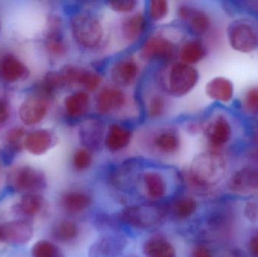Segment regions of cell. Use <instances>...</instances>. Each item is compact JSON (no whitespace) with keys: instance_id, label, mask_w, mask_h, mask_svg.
Returning <instances> with one entry per match:
<instances>
[{"instance_id":"cell-38","label":"cell","mask_w":258,"mask_h":257,"mask_svg":"<svg viewBox=\"0 0 258 257\" xmlns=\"http://www.w3.org/2000/svg\"><path fill=\"white\" fill-rule=\"evenodd\" d=\"M166 101L162 95L156 94L150 98L148 103V114L152 119H159L165 114Z\"/></svg>"},{"instance_id":"cell-32","label":"cell","mask_w":258,"mask_h":257,"mask_svg":"<svg viewBox=\"0 0 258 257\" xmlns=\"http://www.w3.org/2000/svg\"><path fill=\"white\" fill-rule=\"evenodd\" d=\"M93 224L98 231L102 232L121 230V224L117 215L113 216L107 213H98L94 217Z\"/></svg>"},{"instance_id":"cell-4","label":"cell","mask_w":258,"mask_h":257,"mask_svg":"<svg viewBox=\"0 0 258 257\" xmlns=\"http://www.w3.org/2000/svg\"><path fill=\"white\" fill-rule=\"evenodd\" d=\"M226 39L236 52L250 54L258 51V20L251 16L231 20L226 27Z\"/></svg>"},{"instance_id":"cell-18","label":"cell","mask_w":258,"mask_h":257,"mask_svg":"<svg viewBox=\"0 0 258 257\" xmlns=\"http://www.w3.org/2000/svg\"><path fill=\"white\" fill-rule=\"evenodd\" d=\"M205 92L206 96L215 102L229 104L234 98V83L228 77L218 75L206 83Z\"/></svg>"},{"instance_id":"cell-14","label":"cell","mask_w":258,"mask_h":257,"mask_svg":"<svg viewBox=\"0 0 258 257\" xmlns=\"http://www.w3.org/2000/svg\"><path fill=\"white\" fill-rule=\"evenodd\" d=\"M33 236V225L25 219L0 223V242L24 244Z\"/></svg>"},{"instance_id":"cell-36","label":"cell","mask_w":258,"mask_h":257,"mask_svg":"<svg viewBox=\"0 0 258 257\" xmlns=\"http://www.w3.org/2000/svg\"><path fill=\"white\" fill-rule=\"evenodd\" d=\"M103 78L100 74L83 68L80 77H79L78 82L77 84L81 86L84 89L86 92H94L97 90L102 83Z\"/></svg>"},{"instance_id":"cell-3","label":"cell","mask_w":258,"mask_h":257,"mask_svg":"<svg viewBox=\"0 0 258 257\" xmlns=\"http://www.w3.org/2000/svg\"><path fill=\"white\" fill-rule=\"evenodd\" d=\"M71 30L77 45L88 51L98 49L105 38V31L101 20L88 11H82L73 15Z\"/></svg>"},{"instance_id":"cell-29","label":"cell","mask_w":258,"mask_h":257,"mask_svg":"<svg viewBox=\"0 0 258 257\" xmlns=\"http://www.w3.org/2000/svg\"><path fill=\"white\" fill-rule=\"evenodd\" d=\"M63 106L69 117L79 119L87 113L90 107V97L86 91H77L65 98Z\"/></svg>"},{"instance_id":"cell-33","label":"cell","mask_w":258,"mask_h":257,"mask_svg":"<svg viewBox=\"0 0 258 257\" xmlns=\"http://www.w3.org/2000/svg\"><path fill=\"white\" fill-rule=\"evenodd\" d=\"M242 110L251 117H258V84L248 88L241 99Z\"/></svg>"},{"instance_id":"cell-25","label":"cell","mask_w":258,"mask_h":257,"mask_svg":"<svg viewBox=\"0 0 258 257\" xmlns=\"http://www.w3.org/2000/svg\"><path fill=\"white\" fill-rule=\"evenodd\" d=\"M208 55V48L200 39H188L180 45L178 56L181 63L194 66L203 61Z\"/></svg>"},{"instance_id":"cell-2","label":"cell","mask_w":258,"mask_h":257,"mask_svg":"<svg viewBox=\"0 0 258 257\" xmlns=\"http://www.w3.org/2000/svg\"><path fill=\"white\" fill-rule=\"evenodd\" d=\"M117 217L122 226L137 230L155 229L162 226L168 218L166 201L126 205Z\"/></svg>"},{"instance_id":"cell-15","label":"cell","mask_w":258,"mask_h":257,"mask_svg":"<svg viewBox=\"0 0 258 257\" xmlns=\"http://www.w3.org/2000/svg\"><path fill=\"white\" fill-rule=\"evenodd\" d=\"M93 196L89 192L82 189L67 190L60 198L62 209L71 215H80L92 208Z\"/></svg>"},{"instance_id":"cell-23","label":"cell","mask_w":258,"mask_h":257,"mask_svg":"<svg viewBox=\"0 0 258 257\" xmlns=\"http://www.w3.org/2000/svg\"><path fill=\"white\" fill-rule=\"evenodd\" d=\"M45 45L48 53L54 57H62L68 52V44L62 32L61 21L57 17L54 16L50 19Z\"/></svg>"},{"instance_id":"cell-34","label":"cell","mask_w":258,"mask_h":257,"mask_svg":"<svg viewBox=\"0 0 258 257\" xmlns=\"http://www.w3.org/2000/svg\"><path fill=\"white\" fill-rule=\"evenodd\" d=\"M33 257H64L61 249L48 240H41L32 247Z\"/></svg>"},{"instance_id":"cell-10","label":"cell","mask_w":258,"mask_h":257,"mask_svg":"<svg viewBox=\"0 0 258 257\" xmlns=\"http://www.w3.org/2000/svg\"><path fill=\"white\" fill-rule=\"evenodd\" d=\"M137 184H139L147 202H164L169 193L166 177L157 170L150 169L140 172Z\"/></svg>"},{"instance_id":"cell-26","label":"cell","mask_w":258,"mask_h":257,"mask_svg":"<svg viewBox=\"0 0 258 257\" xmlns=\"http://www.w3.org/2000/svg\"><path fill=\"white\" fill-rule=\"evenodd\" d=\"M80 227L71 219L57 220L51 228V236L57 242L63 244H74L80 236Z\"/></svg>"},{"instance_id":"cell-20","label":"cell","mask_w":258,"mask_h":257,"mask_svg":"<svg viewBox=\"0 0 258 257\" xmlns=\"http://www.w3.org/2000/svg\"><path fill=\"white\" fill-rule=\"evenodd\" d=\"M142 253L144 257H177L174 244L161 233L153 234L144 241Z\"/></svg>"},{"instance_id":"cell-7","label":"cell","mask_w":258,"mask_h":257,"mask_svg":"<svg viewBox=\"0 0 258 257\" xmlns=\"http://www.w3.org/2000/svg\"><path fill=\"white\" fill-rule=\"evenodd\" d=\"M11 188L18 193H38L45 190L47 181L43 172L30 166H22L14 169L8 178Z\"/></svg>"},{"instance_id":"cell-6","label":"cell","mask_w":258,"mask_h":257,"mask_svg":"<svg viewBox=\"0 0 258 257\" xmlns=\"http://www.w3.org/2000/svg\"><path fill=\"white\" fill-rule=\"evenodd\" d=\"M200 79V72L195 66L176 62L167 75V92L175 98H183L197 87Z\"/></svg>"},{"instance_id":"cell-24","label":"cell","mask_w":258,"mask_h":257,"mask_svg":"<svg viewBox=\"0 0 258 257\" xmlns=\"http://www.w3.org/2000/svg\"><path fill=\"white\" fill-rule=\"evenodd\" d=\"M48 110V104L44 98L32 97L20 107L19 116L25 125H32L40 122Z\"/></svg>"},{"instance_id":"cell-11","label":"cell","mask_w":258,"mask_h":257,"mask_svg":"<svg viewBox=\"0 0 258 257\" xmlns=\"http://www.w3.org/2000/svg\"><path fill=\"white\" fill-rule=\"evenodd\" d=\"M177 16L188 30L196 36H204L213 25L210 14L198 6L183 4L177 9Z\"/></svg>"},{"instance_id":"cell-17","label":"cell","mask_w":258,"mask_h":257,"mask_svg":"<svg viewBox=\"0 0 258 257\" xmlns=\"http://www.w3.org/2000/svg\"><path fill=\"white\" fill-rule=\"evenodd\" d=\"M106 131L101 121L89 119L80 125L79 137L83 147L91 152L98 150L104 145Z\"/></svg>"},{"instance_id":"cell-40","label":"cell","mask_w":258,"mask_h":257,"mask_svg":"<svg viewBox=\"0 0 258 257\" xmlns=\"http://www.w3.org/2000/svg\"><path fill=\"white\" fill-rule=\"evenodd\" d=\"M65 87L59 72H50L45 75L43 82V89L45 93L52 95L54 92Z\"/></svg>"},{"instance_id":"cell-19","label":"cell","mask_w":258,"mask_h":257,"mask_svg":"<svg viewBox=\"0 0 258 257\" xmlns=\"http://www.w3.org/2000/svg\"><path fill=\"white\" fill-rule=\"evenodd\" d=\"M152 144L155 150L164 155H175L181 148V137L175 128H164L154 134Z\"/></svg>"},{"instance_id":"cell-46","label":"cell","mask_w":258,"mask_h":257,"mask_svg":"<svg viewBox=\"0 0 258 257\" xmlns=\"http://www.w3.org/2000/svg\"><path fill=\"white\" fill-rule=\"evenodd\" d=\"M131 257H135V256H131Z\"/></svg>"},{"instance_id":"cell-42","label":"cell","mask_w":258,"mask_h":257,"mask_svg":"<svg viewBox=\"0 0 258 257\" xmlns=\"http://www.w3.org/2000/svg\"><path fill=\"white\" fill-rule=\"evenodd\" d=\"M244 215L248 221L255 223L258 221V203L251 201L245 204L244 208Z\"/></svg>"},{"instance_id":"cell-28","label":"cell","mask_w":258,"mask_h":257,"mask_svg":"<svg viewBox=\"0 0 258 257\" xmlns=\"http://www.w3.org/2000/svg\"><path fill=\"white\" fill-rule=\"evenodd\" d=\"M54 136L47 130H36L30 133L24 140L26 149L33 155L45 154L54 145Z\"/></svg>"},{"instance_id":"cell-39","label":"cell","mask_w":258,"mask_h":257,"mask_svg":"<svg viewBox=\"0 0 258 257\" xmlns=\"http://www.w3.org/2000/svg\"><path fill=\"white\" fill-rule=\"evenodd\" d=\"M25 135V131L23 128H13L8 133L6 140L9 145V152L14 153L15 152H18L21 150L24 145V138Z\"/></svg>"},{"instance_id":"cell-35","label":"cell","mask_w":258,"mask_h":257,"mask_svg":"<svg viewBox=\"0 0 258 257\" xmlns=\"http://www.w3.org/2000/svg\"><path fill=\"white\" fill-rule=\"evenodd\" d=\"M92 152L84 147L76 149L72 157V165L77 172H84L89 170L93 164Z\"/></svg>"},{"instance_id":"cell-9","label":"cell","mask_w":258,"mask_h":257,"mask_svg":"<svg viewBox=\"0 0 258 257\" xmlns=\"http://www.w3.org/2000/svg\"><path fill=\"white\" fill-rule=\"evenodd\" d=\"M177 47L163 35H153L146 39L140 48V57L146 61L157 60L169 63L175 57Z\"/></svg>"},{"instance_id":"cell-12","label":"cell","mask_w":258,"mask_h":257,"mask_svg":"<svg viewBox=\"0 0 258 257\" xmlns=\"http://www.w3.org/2000/svg\"><path fill=\"white\" fill-rule=\"evenodd\" d=\"M128 101L126 94L117 86H105L98 92L95 109L101 115L116 113L125 107Z\"/></svg>"},{"instance_id":"cell-13","label":"cell","mask_w":258,"mask_h":257,"mask_svg":"<svg viewBox=\"0 0 258 257\" xmlns=\"http://www.w3.org/2000/svg\"><path fill=\"white\" fill-rule=\"evenodd\" d=\"M227 188L237 194H250L258 192V165L244 166L229 178Z\"/></svg>"},{"instance_id":"cell-8","label":"cell","mask_w":258,"mask_h":257,"mask_svg":"<svg viewBox=\"0 0 258 257\" xmlns=\"http://www.w3.org/2000/svg\"><path fill=\"white\" fill-rule=\"evenodd\" d=\"M129 244L126 234L122 231L102 232L93 241L88 251L89 257H119Z\"/></svg>"},{"instance_id":"cell-44","label":"cell","mask_w":258,"mask_h":257,"mask_svg":"<svg viewBox=\"0 0 258 257\" xmlns=\"http://www.w3.org/2000/svg\"><path fill=\"white\" fill-rule=\"evenodd\" d=\"M248 253L252 257H258V229L251 232L248 241Z\"/></svg>"},{"instance_id":"cell-1","label":"cell","mask_w":258,"mask_h":257,"mask_svg":"<svg viewBox=\"0 0 258 257\" xmlns=\"http://www.w3.org/2000/svg\"><path fill=\"white\" fill-rule=\"evenodd\" d=\"M227 173V159L223 152L208 149L194 157L183 181L197 194L207 195L224 181Z\"/></svg>"},{"instance_id":"cell-16","label":"cell","mask_w":258,"mask_h":257,"mask_svg":"<svg viewBox=\"0 0 258 257\" xmlns=\"http://www.w3.org/2000/svg\"><path fill=\"white\" fill-rule=\"evenodd\" d=\"M140 67L134 57H126L117 60L110 69V78L119 88L132 85L139 75Z\"/></svg>"},{"instance_id":"cell-22","label":"cell","mask_w":258,"mask_h":257,"mask_svg":"<svg viewBox=\"0 0 258 257\" xmlns=\"http://www.w3.org/2000/svg\"><path fill=\"white\" fill-rule=\"evenodd\" d=\"M133 133L126 127L119 124H112L106 131L104 146L110 152H121L130 145Z\"/></svg>"},{"instance_id":"cell-30","label":"cell","mask_w":258,"mask_h":257,"mask_svg":"<svg viewBox=\"0 0 258 257\" xmlns=\"http://www.w3.org/2000/svg\"><path fill=\"white\" fill-rule=\"evenodd\" d=\"M0 72L6 81L9 82L24 79L29 76L28 69L13 55H6L0 63Z\"/></svg>"},{"instance_id":"cell-37","label":"cell","mask_w":258,"mask_h":257,"mask_svg":"<svg viewBox=\"0 0 258 257\" xmlns=\"http://www.w3.org/2000/svg\"><path fill=\"white\" fill-rule=\"evenodd\" d=\"M169 11V3L166 0H152L149 2V18L153 22L164 21L168 17Z\"/></svg>"},{"instance_id":"cell-21","label":"cell","mask_w":258,"mask_h":257,"mask_svg":"<svg viewBox=\"0 0 258 257\" xmlns=\"http://www.w3.org/2000/svg\"><path fill=\"white\" fill-rule=\"evenodd\" d=\"M168 217L176 220H187L198 210V202L192 196L177 195L166 201Z\"/></svg>"},{"instance_id":"cell-31","label":"cell","mask_w":258,"mask_h":257,"mask_svg":"<svg viewBox=\"0 0 258 257\" xmlns=\"http://www.w3.org/2000/svg\"><path fill=\"white\" fill-rule=\"evenodd\" d=\"M45 206V199L38 193L24 194L16 205L15 211L25 218H31L41 214Z\"/></svg>"},{"instance_id":"cell-27","label":"cell","mask_w":258,"mask_h":257,"mask_svg":"<svg viewBox=\"0 0 258 257\" xmlns=\"http://www.w3.org/2000/svg\"><path fill=\"white\" fill-rule=\"evenodd\" d=\"M147 19L141 12H134L124 18L121 24V34L127 42H134L141 38L147 29Z\"/></svg>"},{"instance_id":"cell-45","label":"cell","mask_w":258,"mask_h":257,"mask_svg":"<svg viewBox=\"0 0 258 257\" xmlns=\"http://www.w3.org/2000/svg\"><path fill=\"white\" fill-rule=\"evenodd\" d=\"M9 117V107L6 101L0 98V124L4 123Z\"/></svg>"},{"instance_id":"cell-5","label":"cell","mask_w":258,"mask_h":257,"mask_svg":"<svg viewBox=\"0 0 258 257\" xmlns=\"http://www.w3.org/2000/svg\"><path fill=\"white\" fill-rule=\"evenodd\" d=\"M202 132L209 149L222 152L234 137V127L227 115L217 113L203 122Z\"/></svg>"},{"instance_id":"cell-43","label":"cell","mask_w":258,"mask_h":257,"mask_svg":"<svg viewBox=\"0 0 258 257\" xmlns=\"http://www.w3.org/2000/svg\"><path fill=\"white\" fill-rule=\"evenodd\" d=\"M189 257H214L212 250L203 244H196L189 253Z\"/></svg>"},{"instance_id":"cell-41","label":"cell","mask_w":258,"mask_h":257,"mask_svg":"<svg viewBox=\"0 0 258 257\" xmlns=\"http://www.w3.org/2000/svg\"><path fill=\"white\" fill-rule=\"evenodd\" d=\"M139 2L137 0H116L108 2V7L116 13L132 14L138 9Z\"/></svg>"}]
</instances>
